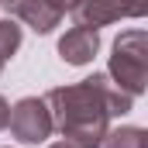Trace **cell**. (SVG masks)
Here are the masks:
<instances>
[{"mask_svg": "<svg viewBox=\"0 0 148 148\" xmlns=\"http://www.w3.org/2000/svg\"><path fill=\"white\" fill-rule=\"evenodd\" d=\"M7 127H10V134H14L21 145H41V141H48V134L55 131L52 114L45 107V100H38V97L17 100V103L10 107Z\"/></svg>", "mask_w": 148, "mask_h": 148, "instance_id": "obj_3", "label": "cell"}, {"mask_svg": "<svg viewBox=\"0 0 148 148\" xmlns=\"http://www.w3.org/2000/svg\"><path fill=\"white\" fill-rule=\"evenodd\" d=\"M97 48H100V31L97 28H69L66 35L59 38V55L69 62V66H86V62H93V55H97Z\"/></svg>", "mask_w": 148, "mask_h": 148, "instance_id": "obj_6", "label": "cell"}, {"mask_svg": "<svg viewBox=\"0 0 148 148\" xmlns=\"http://www.w3.org/2000/svg\"><path fill=\"white\" fill-rule=\"evenodd\" d=\"M21 48V28H17V21H0V59L7 62L14 52Z\"/></svg>", "mask_w": 148, "mask_h": 148, "instance_id": "obj_8", "label": "cell"}, {"mask_svg": "<svg viewBox=\"0 0 148 148\" xmlns=\"http://www.w3.org/2000/svg\"><path fill=\"white\" fill-rule=\"evenodd\" d=\"M148 10V0H76L73 14L79 28H107L121 17H141Z\"/></svg>", "mask_w": 148, "mask_h": 148, "instance_id": "obj_4", "label": "cell"}, {"mask_svg": "<svg viewBox=\"0 0 148 148\" xmlns=\"http://www.w3.org/2000/svg\"><path fill=\"white\" fill-rule=\"evenodd\" d=\"M100 148H148V134H145V127L127 124V127L107 131V138H103Z\"/></svg>", "mask_w": 148, "mask_h": 148, "instance_id": "obj_7", "label": "cell"}, {"mask_svg": "<svg viewBox=\"0 0 148 148\" xmlns=\"http://www.w3.org/2000/svg\"><path fill=\"white\" fill-rule=\"evenodd\" d=\"M110 79H114V86L124 90L127 97L145 93V86H148V35L141 28L121 31V38L114 41Z\"/></svg>", "mask_w": 148, "mask_h": 148, "instance_id": "obj_2", "label": "cell"}, {"mask_svg": "<svg viewBox=\"0 0 148 148\" xmlns=\"http://www.w3.org/2000/svg\"><path fill=\"white\" fill-rule=\"evenodd\" d=\"M134 97L117 90L107 76L93 73L90 79L76 86H59L48 90L45 107L52 114V124L73 148H100L107 131H110L114 114H127Z\"/></svg>", "mask_w": 148, "mask_h": 148, "instance_id": "obj_1", "label": "cell"}, {"mask_svg": "<svg viewBox=\"0 0 148 148\" xmlns=\"http://www.w3.org/2000/svg\"><path fill=\"white\" fill-rule=\"evenodd\" d=\"M0 7H7L14 17H21L28 28H35L38 35H48L59 28L62 14L48 3V0H0Z\"/></svg>", "mask_w": 148, "mask_h": 148, "instance_id": "obj_5", "label": "cell"}, {"mask_svg": "<svg viewBox=\"0 0 148 148\" xmlns=\"http://www.w3.org/2000/svg\"><path fill=\"white\" fill-rule=\"evenodd\" d=\"M48 148H73V145H66V141H59V145H48Z\"/></svg>", "mask_w": 148, "mask_h": 148, "instance_id": "obj_11", "label": "cell"}, {"mask_svg": "<svg viewBox=\"0 0 148 148\" xmlns=\"http://www.w3.org/2000/svg\"><path fill=\"white\" fill-rule=\"evenodd\" d=\"M48 3H52L59 14H66V10H73V3H76V0H48Z\"/></svg>", "mask_w": 148, "mask_h": 148, "instance_id": "obj_9", "label": "cell"}, {"mask_svg": "<svg viewBox=\"0 0 148 148\" xmlns=\"http://www.w3.org/2000/svg\"><path fill=\"white\" fill-rule=\"evenodd\" d=\"M0 73H3V59H0Z\"/></svg>", "mask_w": 148, "mask_h": 148, "instance_id": "obj_12", "label": "cell"}, {"mask_svg": "<svg viewBox=\"0 0 148 148\" xmlns=\"http://www.w3.org/2000/svg\"><path fill=\"white\" fill-rule=\"evenodd\" d=\"M7 117H10V107H7V100L0 97V131L7 127Z\"/></svg>", "mask_w": 148, "mask_h": 148, "instance_id": "obj_10", "label": "cell"}]
</instances>
